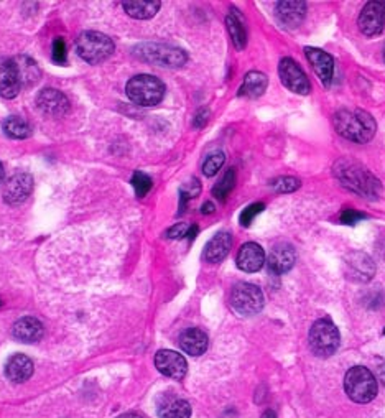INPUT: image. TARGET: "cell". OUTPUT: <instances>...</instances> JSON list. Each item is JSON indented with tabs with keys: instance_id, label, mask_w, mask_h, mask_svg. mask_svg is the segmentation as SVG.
<instances>
[{
	"instance_id": "6da1fadb",
	"label": "cell",
	"mask_w": 385,
	"mask_h": 418,
	"mask_svg": "<svg viewBox=\"0 0 385 418\" xmlns=\"http://www.w3.org/2000/svg\"><path fill=\"white\" fill-rule=\"evenodd\" d=\"M333 124L341 137L355 143H367L372 140L375 130H377L374 117L369 112L361 111V109H355V111L342 109V111L334 114Z\"/></svg>"
},
{
	"instance_id": "7a4b0ae2",
	"label": "cell",
	"mask_w": 385,
	"mask_h": 418,
	"mask_svg": "<svg viewBox=\"0 0 385 418\" xmlns=\"http://www.w3.org/2000/svg\"><path fill=\"white\" fill-rule=\"evenodd\" d=\"M337 180L344 185L346 188L353 189V191L362 194V196L374 198L380 191V183L377 178L371 175L366 168L361 165L349 162V160H340L334 167Z\"/></svg>"
},
{
	"instance_id": "3957f363",
	"label": "cell",
	"mask_w": 385,
	"mask_h": 418,
	"mask_svg": "<svg viewBox=\"0 0 385 418\" xmlns=\"http://www.w3.org/2000/svg\"><path fill=\"white\" fill-rule=\"evenodd\" d=\"M125 91L134 104L142 105V107H154L162 103L165 84L152 74H138L127 83Z\"/></svg>"
},
{
	"instance_id": "277c9868",
	"label": "cell",
	"mask_w": 385,
	"mask_h": 418,
	"mask_svg": "<svg viewBox=\"0 0 385 418\" xmlns=\"http://www.w3.org/2000/svg\"><path fill=\"white\" fill-rule=\"evenodd\" d=\"M344 390L353 402L367 404L377 395V379L367 367L354 366L344 375Z\"/></svg>"
},
{
	"instance_id": "5b68a950",
	"label": "cell",
	"mask_w": 385,
	"mask_h": 418,
	"mask_svg": "<svg viewBox=\"0 0 385 418\" xmlns=\"http://www.w3.org/2000/svg\"><path fill=\"white\" fill-rule=\"evenodd\" d=\"M138 60L163 67H181L188 61V54L176 46L165 43H143L134 50Z\"/></svg>"
},
{
	"instance_id": "8992f818",
	"label": "cell",
	"mask_w": 385,
	"mask_h": 418,
	"mask_svg": "<svg viewBox=\"0 0 385 418\" xmlns=\"http://www.w3.org/2000/svg\"><path fill=\"white\" fill-rule=\"evenodd\" d=\"M76 50L84 61L97 65L114 53V41L99 32H84L76 40Z\"/></svg>"
},
{
	"instance_id": "52a82bcc",
	"label": "cell",
	"mask_w": 385,
	"mask_h": 418,
	"mask_svg": "<svg viewBox=\"0 0 385 418\" xmlns=\"http://www.w3.org/2000/svg\"><path fill=\"white\" fill-rule=\"evenodd\" d=\"M340 346V331L329 318H321L310 329V348L320 357L336 353Z\"/></svg>"
},
{
	"instance_id": "ba28073f",
	"label": "cell",
	"mask_w": 385,
	"mask_h": 418,
	"mask_svg": "<svg viewBox=\"0 0 385 418\" xmlns=\"http://www.w3.org/2000/svg\"><path fill=\"white\" fill-rule=\"evenodd\" d=\"M229 302L236 313L252 316L264 308V293L257 285L239 284L232 289Z\"/></svg>"
},
{
	"instance_id": "9c48e42d",
	"label": "cell",
	"mask_w": 385,
	"mask_h": 418,
	"mask_svg": "<svg viewBox=\"0 0 385 418\" xmlns=\"http://www.w3.org/2000/svg\"><path fill=\"white\" fill-rule=\"evenodd\" d=\"M278 74H280V79L282 83L285 84V87H289L291 92L302 96L310 94V79L306 78L304 71L295 60H291V58H283L280 65H278Z\"/></svg>"
},
{
	"instance_id": "30bf717a",
	"label": "cell",
	"mask_w": 385,
	"mask_h": 418,
	"mask_svg": "<svg viewBox=\"0 0 385 418\" xmlns=\"http://www.w3.org/2000/svg\"><path fill=\"white\" fill-rule=\"evenodd\" d=\"M357 23L364 35H380L385 28V2H382V0L367 2L361 10Z\"/></svg>"
},
{
	"instance_id": "8fae6325",
	"label": "cell",
	"mask_w": 385,
	"mask_h": 418,
	"mask_svg": "<svg viewBox=\"0 0 385 418\" xmlns=\"http://www.w3.org/2000/svg\"><path fill=\"white\" fill-rule=\"evenodd\" d=\"M155 366L167 377L175 379V381H181L188 373V364L186 359L175 351H168V349H162L156 353L155 356Z\"/></svg>"
},
{
	"instance_id": "7c38bea8",
	"label": "cell",
	"mask_w": 385,
	"mask_h": 418,
	"mask_svg": "<svg viewBox=\"0 0 385 418\" xmlns=\"http://www.w3.org/2000/svg\"><path fill=\"white\" fill-rule=\"evenodd\" d=\"M33 189V178L28 173H17L3 185V200L8 205H20L30 196Z\"/></svg>"
},
{
	"instance_id": "4fadbf2b",
	"label": "cell",
	"mask_w": 385,
	"mask_h": 418,
	"mask_svg": "<svg viewBox=\"0 0 385 418\" xmlns=\"http://www.w3.org/2000/svg\"><path fill=\"white\" fill-rule=\"evenodd\" d=\"M22 76L15 61H0V97L14 99L22 87Z\"/></svg>"
},
{
	"instance_id": "5bb4252c",
	"label": "cell",
	"mask_w": 385,
	"mask_h": 418,
	"mask_svg": "<svg viewBox=\"0 0 385 418\" xmlns=\"http://www.w3.org/2000/svg\"><path fill=\"white\" fill-rule=\"evenodd\" d=\"M304 54H306L308 61L313 70H315L316 76L324 86H331L333 76H334V61L331 54H328L320 48H304Z\"/></svg>"
},
{
	"instance_id": "9a60e30c",
	"label": "cell",
	"mask_w": 385,
	"mask_h": 418,
	"mask_svg": "<svg viewBox=\"0 0 385 418\" xmlns=\"http://www.w3.org/2000/svg\"><path fill=\"white\" fill-rule=\"evenodd\" d=\"M37 105L48 116H65L70 111V99L58 90H43L37 96Z\"/></svg>"
},
{
	"instance_id": "2e32d148",
	"label": "cell",
	"mask_w": 385,
	"mask_h": 418,
	"mask_svg": "<svg viewBox=\"0 0 385 418\" xmlns=\"http://www.w3.org/2000/svg\"><path fill=\"white\" fill-rule=\"evenodd\" d=\"M265 264V252L259 244L247 242L240 247L239 254H237V267L247 273L259 272Z\"/></svg>"
},
{
	"instance_id": "e0dca14e",
	"label": "cell",
	"mask_w": 385,
	"mask_h": 418,
	"mask_svg": "<svg viewBox=\"0 0 385 418\" xmlns=\"http://www.w3.org/2000/svg\"><path fill=\"white\" fill-rule=\"evenodd\" d=\"M295 259V249L290 244H278L270 252L267 265H269V270L275 273V275H282V273L289 272L293 267Z\"/></svg>"
},
{
	"instance_id": "ac0fdd59",
	"label": "cell",
	"mask_w": 385,
	"mask_h": 418,
	"mask_svg": "<svg viewBox=\"0 0 385 418\" xmlns=\"http://www.w3.org/2000/svg\"><path fill=\"white\" fill-rule=\"evenodd\" d=\"M43 324L38 322L37 318H32V316L19 320V322L14 324V329H12L15 339L27 344L40 341L41 337H43Z\"/></svg>"
},
{
	"instance_id": "d6986e66",
	"label": "cell",
	"mask_w": 385,
	"mask_h": 418,
	"mask_svg": "<svg viewBox=\"0 0 385 418\" xmlns=\"http://www.w3.org/2000/svg\"><path fill=\"white\" fill-rule=\"evenodd\" d=\"M231 247H232V236L229 232H218V234L207 242L205 254H202V259L206 262H211V264H218V262L226 259L227 254H229Z\"/></svg>"
},
{
	"instance_id": "ffe728a7",
	"label": "cell",
	"mask_w": 385,
	"mask_h": 418,
	"mask_svg": "<svg viewBox=\"0 0 385 418\" xmlns=\"http://www.w3.org/2000/svg\"><path fill=\"white\" fill-rule=\"evenodd\" d=\"M6 375L8 381L22 384L33 375V362L25 354H15L7 361Z\"/></svg>"
},
{
	"instance_id": "44dd1931",
	"label": "cell",
	"mask_w": 385,
	"mask_h": 418,
	"mask_svg": "<svg viewBox=\"0 0 385 418\" xmlns=\"http://www.w3.org/2000/svg\"><path fill=\"white\" fill-rule=\"evenodd\" d=\"M207 344H209V341H207L206 333L198 328H188L180 335V348L189 356L205 354Z\"/></svg>"
},
{
	"instance_id": "7402d4cb",
	"label": "cell",
	"mask_w": 385,
	"mask_h": 418,
	"mask_svg": "<svg viewBox=\"0 0 385 418\" xmlns=\"http://www.w3.org/2000/svg\"><path fill=\"white\" fill-rule=\"evenodd\" d=\"M277 17L285 27H296L303 22L306 15V3L304 2H278Z\"/></svg>"
},
{
	"instance_id": "603a6c76",
	"label": "cell",
	"mask_w": 385,
	"mask_h": 418,
	"mask_svg": "<svg viewBox=\"0 0 385 418\" xmlns=\"http://www.w3.org/2000/svg\"><path fill=\"white\" fill-rule=\"evenodd\" d=\"M269 86V79L264 73L260 71H251V73L245 74L242 86L239 87V96L244 97H260L267 91Z\"/></svg>"
},
{
	"instance_id": "cb8c5ba5",
	"label": "cell",
	"mask_w": 385,
	"mask_h": 418,
	"mask_svg": "<svg viewBox=\"0 0 385 418\" xmlns=\"http://www.w3.org/2000/svg\"><path fill=\"white\" fill-rule=\"evenodd\" d=\"M349 277L355 278L359 282H367L374 277L375 267L372 260L364 254H354L349 257Z\"/></svg>"
},
{
	"instance_id": "d4e9b609",
	"label": "cell",
	"mask_w": 385,
	"mask_h": 418,
	"mask_svg": "<svg viewBox=\"0 0 385 418\" xmlns=\"http://www.w3.org/2000/svg\"><path fill=\"white\" fill-rule=\"evenodd\" d=\"M122 7H124L127 15L138 20H147L156 15V12L160 10L162 3L156 2V0H150V2H148V0H145V2H143V0H134V2H124Z\"/></svg>"
},
{
	"instance_id": "484cf974",
	"label": "cell",
	"mask_w": 385,
	"mask_h": 418,
	"mask_svg": "<svg viewBox=\"0 0 385 418\" xmlns=\"http://www.w3.org/2000/svg\"><path fill=\"white\" fill-rule=\"evenodd\" d=\"M227 30L232 38V43L237 50H244L247 45V32H245V25L242 22V17L236 14V10H232L226 19Z\"/></svg>"
},
{
	"instance_id": "4316f807",
	"label": "cell",
	"mask_w": 385,
	"mask_h": 418,
	"mask_svg": "<svg viewBox=\"0 0 385 418\" xmlns=\"http://www.w3.org/2000/svg\"><path fill=\"white\" fill-rule=\"evenodd\" d=\"M160 418H189L191 417V405L183 399H171L160 405Z\"/></svg>"
},
{
	"instance_id": "83f0119b",
	"label": "cell",
	"mask_w": 385,
	"mask_h": 418,
	"mask_svg": "<svg viewBox=\"0 0 385 418\" xmlns=\"http://www.w3.org/2000/svg\"><path fill=\"white\" fill-rule=\"evenodd\" d=\"M3 132L10 138H28L32 135V125L19 116L7 117L2 124Z\"/></svg>"
},
{
	"instance_id": "f1b7e54d",
	"label": "cell",
	"mask_w": 385,
	"mask_h": 418,
	"mask_svg": "<svg viewBox=\"0 0 385 418\" xmlns=\"http://www.w3.org/2000/svg\"><path fill=\"white\" fill-rule=\"evenodd\" d=\"M234 187H236V170L234 168H229V170L224 173L222 178L216 183L213 194L219 201H226V198L229 196Z\"/></svg>"
},
{
	"instance_id": "f546056e",
	"label": "cell",
	"mask_w": 385,
	"mask_h": 418,
	"mask_svg": "<svg viewBox=\"0 0 385 418\" xmlns=\"http://www.w3.org/2000/svg\"><path fill=\"white\" fill-rule=\"evenodd\" d=\"M224 160H226V155H224L222 151H218V154L209 155V157L206 158L205 165H202V173H205L206 176H214L216 173L221 170V167L224 165Z\"/></svg>"
},
{
	"instance_id": "4dcf8cb0",
	"label": "cell",
	"mask_w": 385,
	"mask_h": 418,
	"mask_svg": "<svg viewBox=\"0 0 385 418\" xmlns=\"http://www.w3.org/2000/svg\"><path fill=\"white\" fill-rule=\"evenodd\" d=\"M132 187L135 189V193H137V196L143 198L152 189V178L148 175H145V173L135 171L132 178Z\"/></svg>"
},
{
	"instance_id": "1f68e13d",
	"label": "cell",
	"mask_w": 385,
	"mask_h": 418,
	"mask_svg": "<svg viewBox=\"0 0 385 418\" xmlns=\"http://www.w3.org/2000/svg\"><path fill=\"white\" fill-rule=\"evenodd\" d=\"M300 180L293 178V176H282V178L275 180L272 183V187L275 189V193H293L300 188Z\"/></svg>"
},
{
	"instance_id": "d6a6232c",
	"label": "cell",
	"mask_w": 385,
	"mask_h": 418,
	"mask_svg": "<svg viewBox=\"0 0 385 418\" xmlns=\"http://www.w3.org/2000/svg\"><path fill=\"white\" fill-rule=\"evenodd\" d=\"M264 208H265L264 202H256V205L247 206V208H245L242 213H240V218H239L240 224H242L244 227L251 226V222L253 221V219H256L257 214H260L262 211H264Z\"/></svg>"
},
{
	"instance_id": "836d02e7",
	"label": "cell",
	"mask_w": 385,
	"mask_h": 418,
	"mask_svg": "<svg viewBox=\"0 0 385 418\" xmlns=\"http://www.w3.org/2000/svg\"><path fill=\"white\" fill-rule=\"evenodd\" d=\"M52 58L56 65H65L67 53H66V45L63 38H56L53 43V52H52Z\"/></svg>"
},
{
	"instance_id": "e575fe53",
	"label": "cell",
	"mask_w": 385,
	"mask_h": 418,
	"mask_svg": "<svg viewBox=\"0 0 385 418\" xmlns=\"http://www.w3.org/2000/svg\"><path fill=\"white\" fill-rule=\"evenodd\" d=\"M367 216L364 213H357V211H354V209H344L341 213V222L342 224H349V226H353V224H355V222H359V221H362V219H366Z\"/></svg>"
},
{
	"instance_id": "d590c367",
	"label": "cell",
	"mask_w": 385,
	"mask_h": 418,
	"mask_svg": "<svg viewBox=\"0 0 385 418\" xmlns=\"http://www.w3.org/2000/svg\"><path fill=\"white\" fill-rule=\"evenodd\" d=\"M189 224H186V222H178L176 226H173L170 231L167 232V238L170 239H183L188 238V232H189Z\"/></svg>"
},
{
	"instance_id": "8d00e7d4",
	"label": "cell",
	"mask_w": 385,
	"mask_h": 418,
	"mask_svg": "<svg viewBox=\"0 0 385 418\" xmlns=\"http://www.w3.org/2000/svg\"><path fill=\"white\" fill-rule=\"evenodd\" d=\"M207 119H209V111H207V109H201V111L196 114V117H194V127L196 129L205 127Z\"/></svg>"
},
{
	"instance_id": "74e56055",
	"label": "cell",
	"mask_w": 385,
	"mask_h": 418,
	"mask_svg": "<svg viewBox=\"0 0 385 418\" xmlns=\"http://www.w3.org/2000/svg\"><path fill=\"white\" fill-rule=\"evenodd\" d=\"M201 213L202 214H211V213H214V205L211 201H207V202H205V206H202L201 208Z\"/></svg>"
},
{
	"instance_id": "f35d334b",
	"label": "cell",
	"mask_w": 385,
	"mask_h": 418,
	"mask_svg": "<svg viewBox=\"0 0 385 418\" xmlns=\"http://www.w3.org/2000/svg\"><path fill=\"white\" fill-rule=\"evenodd\" d=\"M377 375H379V381L384 384L385 386V364H382L379 367V370H377Z\"/></svg>"
},
{
	"instance_id": "ab89813d",
	"label": "cell",
	"mask_w": 385,
	"mask_h": 418,
	"mask_svg": "<svg viewBox=\"0 0 385 418\" xmlns=\"http://www.w3.org/2000/svg\"><path fill=\"white\" fill-rule=\"evenodd\" d=\"M118 418H143L138 415V413H124V415H121Z\"/></svg>"
},
{
	"instance_id": "60d3db41",
	"label": "cell",
	"mask_w": 385,
	"mask_h": 418,
	"mask_svg": "<svg viewBox=\"0 0 385 418\" xmlns=\"http://www.w3.org/2000/svg\"><path fill=\"white\" fill-rule=\"evenodd\" d=\"M262 418H277V415H275L273 410H267L264 415H262Z\"/></svg>"
},
{
	"instance_id": "b9f144b4",
	"label": "cell",
	"mask_w": 385,
	"mask_h": 418,
	"mask_svg": "<svg viewBox=\"0 0 385 418\" xmlns=\"http://www.w3.org/2000/svg\"><path fill=\"white\" fill-rule=\"evenodd\" d=\"M3 180H6V170H3L2 163H0V185L3 183Z\"/></svg>"
},
{
	"instance_id": "7bdbcfd3",
	"label": "cell",
	"mask_w": 385,
	"mask_h": 418,
	"mask_svg": "<svg viewBox=\"0 0 385 418\" xmlns=\"http://www.w3.org/2000/svg\"><path fill=\"white\" fill-rule=\"evenodd\" d=\"M384 60H385V48H384Z\"/></svg>"
},
{
	"instance_id": "ee69618b",
	"label": "cell",
	"mask_w": 385,
	"mask_h": 418,
	"mask_svg": "<svg viewBox=\"0 0 385 418\" xmlns=\"http://www.w3.org/2000/svg\"><path fill=\"white\" fill-rule=\"evenodd\" d=\"M384 335H385V329H384Z\"/></svg>"
}]
</instances>
